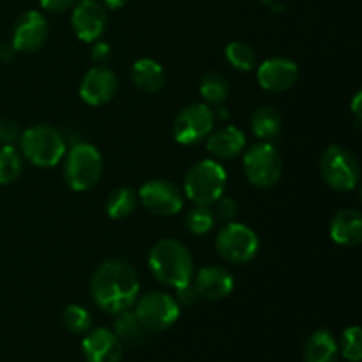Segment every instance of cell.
Masks as SVG:
<instances>
[{"mask_svg": "<svg viewBox=\"0 0 362 362\" xmlns=\"http://www.w3.org/2000/svg\"><path fill=\"white\" fill-rule=\"evenodd\" d=\"M90 293L103 311L110 315L122 313L136 303L140 293L136 271L124 260L103 262L92 276Z\"/></svg>", "mask_w": 362, "mask_h": 362, "instance_id": "obj_1", "label": "cell"}, {"mask_svg": "<svg viewBox=\"0 0 362 362\" xmlns=\"http://www.w3.org/2000/svg\"><path fill=\"white\" fill-rule=\"evenodd\" d=\"M148 269L159 283L172 288L186 285L193 278V257L180 240L163 239L148 255Z\"/></svg>", "mask_w": 362, "mask_h": 362, "instance_id": "obj_2", "label": "cell"}, {"mask_svg": "<svg viewBox=\"0 0 362 362\" xmlns=\"http://www.w3.org/2000/svg\"><path fill=\"white\" fill-rule=\"evenodd\" d=\"M20 147L25 159L39 168L57 166L66 156V140L62 133L48 124H35L23 131L20 136Z\"/></svg>", "mask_w": 362, "mask_h": 362, "instance_id": "obj_3", "label": "cell"}, {"mask_svg": "<svg viewBox=\"0 0 362 362\" xmlns=\"http://www.w3.org/2000/svg\"><path fill=\"white\" fill-rule=\"evenodd\" d=\"M226 180L228 177H226L225 168L218 161L204 159L191 166L189 172L186 173L184 191L194 205L212 207V204L225 194Z\"/></svg>", "mask_w": 362, "mask_h": 362, "instance_id": "obj_4", "label": "cell"}, {"mask_svg": "<svg viewBox=\"0 0 362 362\" xmlns=\"http://www.w3.org/2000/svg\"><path fill=\"white\" fill-rule=\"evenodd\" d=\"M103 175V158L98 148L90 144H76L66 158L67 186L73 191H88L99 182Z\"/></svg>", "mask_w": 362, "mask_h": 362, "instance_id": "obj_5", "label": "cell"}, {"mask_svg": "<svg viewBox=\"0 0 362 362\" xmlns=\"http://www.w3.org/2000/svg\"><path fill=\"white\" fill-rule=\"evenodd\" d=\"M320 172L325 184L334 191H352L359 184V161L349 148L331 145L320 159Z\"/></svg>", "mask_w": 362, "mask_h": 362, "instance_id": "obj_6", "label": "cell"}, {"mask_svg": "<svg viewBox=\"0 0 362 362\" xmlns=\"http://www.w3.org/2000/svg\"><path fill=\"white\" fill-rule=\"evenodd\" d=\"M244 173L257 187H272L279 182L283 173V161L278 148L269 141L255 144L244 152Z\"/></svg>", "mask_w": 362, "mask_h": 362, "instance_id": "obj_7", "label": "cell"}, {"mask_svg": "<svg viewBox=\"0 0 362 362\" xmlns=\"http://www.w3.org/2000/svg\"><path fill=\"white\" fill-rule=\"evenodd\" d=\"M258 237L250 226L240 223H228L216 237V250L219 257L233 265L247 264L258 253Z\"/></svg>", "mask_w": 362, "mask_h": 362, "instance_id": "obj_8", "label": "cell"}, {"mask_svg": "<svg viewBox=\"0 0 362 362\" xmlns=\"http://www.w3.org/2000/svg\"><path fill=\"white\" fill-rule=\"evenodd\" d=\"M136 317L145 331L161 332L172 327L180 317V306L175 297L165 292H151L136 303Z\"/></svg>", "mask_w": 362, "mask_h": 362, "instance_id": "obj_9", "label": "cell"}, {"mask_svg": "<svg viewBox=\"0 0 362 362\" xmlns=\"http://www.w3.org/2000/svg\"><path fill=\"white\" fill-rule=\"evenodd\" d=\"M216 115L209 105L193 103L180 110L173 122V138L180 145H197L204 141L214 127Z\"/></svg>", "mask_w": 362, "mask_h": 362, "instance_id": "obj_10", "label": "cell"}, {"mask_svg": "<svg viewBox=\"0 0 362 362\" xmlns=\"http://www.w3.org/2000/svg\"><path fill=\"white\" fill-rule=\"evenodd\" d=\"M138 198L148 212L156 216H165V218L175 216L184 205L179 186L165 179L147 180L138 191Z\"/></svg>", "mask_w": 362, "mask_h": 362, "instance_id": "obj_11", "label": "cell"}, {"mask_svg": "<svg viewBox=\"0 0 362 362\" xmlns=\"http://www.w3.org/2000/svg\"><path fill=\"white\" fill-rule=\"evenodd\" d=\"M71 25H73L74 35L83 42L98 41L108 27L106 7L98 0H80L73 7Z\"/></svg>", "mask_w": 362, "mask_h": 362, "instance_id": "obj_12", "label": "cell"}, {"mask_svg": "<svg viewBox=\"0 0 362 362\" xmlns=\"http://www.w3.org/2000/svg\"><path fill=\"white\" fill-rule=\"evenodd\" d=\"M48 39V21L37 11H27L16 20L13 28V41L16 52H37Z\"/></svg>", "mask_w": 362, "mask_h": 362, "instance_id": "obj_13", "label": "cell"}, {"mask_svg": "<svg viewBox=\"0 0 362 362\" xmlns=\"http://www.w3.org/2000/svg\"><path fill=\"white\" fill-rule=\"evenodd\" d=\"M119 88L115 73L106 66H95L85 73L80 83V98L90 106H103L112 101Z\"/></svg>", "mask_w": 362, "mask_h": 362, "instance_id": "obj_14", "label": "cell"}, {"mask_svg": "<svg viewBox=\"0 0 362 362\" xmlns=\"http://www.w3.org/2000/svg\"><path fill=\"white\" fill-rule=\"evenodd\" d=\"M258 83L269 92H285L296 85L299 78V67L293 60L285 57H274L265 60L258 67Z\"/></svg>", "mask_w": 362, "mask_h": 362, "instance_id": "obj_15", "label": "cell"}, {"mask_svg": "<svg viewBox=\"0 0 362 362\" xmlns=\"http://www.w3.org/2000/svg\"><path fill=\"white\" fill-rule=\"evenodd\" d=\"M81 350L87 362H120L122 359V343L115 332L105 327L88 332L81 343Z\"/></svg>", "mask_w": 362, "mask_h": 362, "instance_id": "obj_16", "label": "cell"}, {"mask_svg": "<svg viewBox=\"0 0 362 362\" xmlns=\"http://www.w3.org/2000/svg\"><path fill=\"white\" fill-rule=\"evenodd\" d=\"M194 286L198 290V296L204 299L221 300L233 292L235 279L228 269L219 267V265H209L198 272Z\"/></svg>", "mask_w": 362, "mask_h": 362, "instance_id": "obj_17", "label": "cell"}, {"mask_svg": "<svg viewBox=\"0 0 362 362\" xmlns=\"http://www.w3.org/2000/svg\"><path fill=\"white\" fill-rule=\"evenodd\" d=\"M207 151L218 159H233L246 151V134L235 126H223L207 136Z\"/></svg>", "mask_w": 362, "mask_h": 362, "instance_id": "obj_18", "label": "cell"}, {"mask_svg": "<svg viewBox=\"0 0 362 362\" xmlns=\"http://www.w3.org/2000/svg\"><path fill=\"white\" fill-rule=\"evenodd\" d=\"M331 239L339 246H357L362 240V214L357 209H343L331 221Z\"/></svg>", "mask_w": 362, "mask_h": 362, "instance_id": "obj_19", "label": "cell"}, {"mask_svg": "<svg viewBox=\"0 0 362 362\" xmlns=\"http://www.w3.org/2000/svg\"><path fill=\"white\" fill-rule=\"evenodd\" d=\"M133 83L147 94H156L165 85V69L161 64L152 59H140L133 64L131 71Z\"/></svg>", "mask_w": 362, "mask_h": 362, "instance_id": "obj_20", "label": "cell"}, {"mask_svg": "<svg viewBox=\"0 0 362 362\" xmlns=\"http://www.w3.org/2000/svg\"><path fill=\"white\" fill-rule=\"evenodd\" d=\"M338 343L329 331H317L304 346V362H338Z\"/></svg>", "mask_w": 362, "mask_h": 362, "instance_id": "obj_21", "label": "cell"}, {"mask_svg": "<svg viewBox=\"0 0 362 362\" xmlns=\"http://www.w3.org/2000/svg\"><path fill=\"white\" fill-rule=\"evenodd\" d=\"M251 131L262 141H271L281 133V115L272 106H262L251 115Z\"/></svg>", "mask_w": 362, "mask_h": 362, "instance_id": "obj_22", "label": "cell"}, {"mask_svg": "<svg viewBox=\"0 0 362 362\" xmlns=\"http://www.w3.org/2000/svg\"><path fill=\"white\" fill-rule=\"evenodd\" d=\"M138 194L131 187H117L106 200V214L112 219H124L136 209Z\"/></svg>", "mask_w": 362, "mask_h": 362, "instance_id": "obj_23", "label": "cell"}, {"mask_svg": "<svg viewBox=\"0 0 362 362\" xmlns=\"http://www.w3.org/2000/svg\"><path fill=\"white\" fill-rule=\"evenodd\" d=\"M228 81L223 76L221 73H216V71H211V73L204 74L200 80V95L207 101V105H221L225 103V99L228 98Z\"/></svg>", "mask_w": 362, "mask_h": 362, "instance_id": "obj_24", "label": "cell"}, {"mask_svg": "<svg viewBox=\"0 0 362 362\" xmlns=\"http://www.w3.org/2000/svg\"><path fill=\"white\" fill-rule=\"evenodd\" d=\"M23 172V159L13 145H4L0 148V186L13 184L20 179Z\"/></svg>", "mask_w": 362, "mask_h": 362, "instance_id": "obj_25", "label": "cell"}, {"mask_svg": "<svg viewBox=\"0 0 362 362\" xmlns=\"http://www.w3.org/2000/svg\"><path fill=\"white\" fill-rule=\"evenodd\" d=\"M225 55L230 66L239 71H244V73H247V71H251L257 66V53H255V49L250 45L243 41L230 42L225 49Z\"/></svg>", "mask_w": 362, "mask_h": 362, "instance_id": "obj_26", "label": "cell"}, {"mask_svg": "<svg viewBox=\"0 0 362 362\" xmlns=\"http://www.w3.org/2000/svg\"><path fill=\"white\" fill-rule=\"evenodd\" d=\"M113 332H115L117 338H119L120 341L136 343L144 338L145 329L144 325H141V322L138 320L136 313L126 310L122 311V313H119V317H117L115 331Z\"/></svg>", "mask_w": 362, "mask_h": 362, "instance_id": "obj_27", "label": "cell"}, {"mask_svg": "<svg viewBox=\"0 0 362 362\" xmlns=\"http://www.w3.org/2000/svg\"><path fill=\"white\" fill-rule=\"evenodd\" d=\"M184 223H186V228L189 233H193V235H205L216 225V219L211 207L194 205L186 214V221Z\"/></svg>", "mask_w": 362, "mask_h": 362, "instance_id": "obj_28", "label": "cell"}, {"mask_svg": "<svg viewBox=\"0 0 362 362\" xmlns=\"http://www.w3.org/2000/svg\"><path fill=\"white\" fill-rule=\"evenodd\" d=\"M62 324L73 334H83L92 327V317L83 306L71 304L62 311Z\"/></svg>", "mask_w": 362, "mask_h": 362, "instance_id": "obj_29", "label": "cell"}, {"mask_svg": "<svg viewBox=\"0 0 362 362\" xmlns=\"http://www.w3.org/2000/svg\"><path fill=\"white\" fill-rule=\"evenodd\" d=\"M341 354L349 362H361L362 359V331L357 325L346 329L341 338Z\"/></svg>", "mask_w": 362, "mask_h": 362, "instance_id": "obj_30", "label": "cell"}, {"mask_svg": "<svg viewBox=\"0 0 362 362\" xmlns=\"http://www.w3.org/2000/svg\"><path fill=\"white\" fill-rule=\"evenodd\" d=\"M214 209H212V214H214L216 221L223 223V225H228V223L235 221L237 218V204L228 197H221L214 202Z\"/></svg>", "mask_w": 362, "mask_h": 362, "instance_id": "obj_31", "label": "cell"}, {"mask_svg": "<svg viewBox=\"0 0 362 362\" xmlns=\"http://www.w3.org/2000/svg\"><path fill=\"white\" fill-rule=\"evenodd\" d=\"M21 129L16 120L13 119H0V144L14 145L20 141Z\"/></svg>", "mask_w": 362, "mask_h": 362, "instance_id": "obj_32", "label": "cell"}, {"mask_svg": "<svg viewBox=\"0 0 362 362\" xmlns=\"http://www.w3.org/2000/svg\"><path fill=\"white\" fill-rule=\"evenodd\" d=\"M200 299L198 296V290L194 286V283H186V285L175 288V300L179 303V306H193L197 300Z\"/></svg>", "mask_w": 362, "mask_h": 362, "instance_id": "obj_33", "label": "cell"}, {"mask_svg": "<svg viewBox=\"0 0 362 362\" xmlns=\"http://www.w3.org/2000/svg\"><path fill=\"white\" fill-rule=\"evenodd\" d=\"M90 57L94 62L99 64V66H105L110 60V57H112V46L105 41H94Z\"/></svg>", "mask_w": 362, "mask_h": 362, "instance_id": "obj_34", "label": "cell"}, {"mask_svg": "<svg viewBox=\"0 0 362 362\" xmlns=\"http://www.w3.org/2000/svg\"><path fill=\"white\" fill-rule=\"evenodd\" d=\"M76 0H41V7L48 13H66L71 7H74Z\"/></svg>", "mask_w": 362, "mask_h": 362, "instance_id": "obj_35", "label": "cell"}, {"mask_svg": "<svg viewBox=\"0 0 362 362\" xmlns=\"http://www.w3.org/2000/svg\"><path fill=\"white\" fill-rule=\"evenodd\" d=\"M14 53H16V49H14L13 45H9V42L0 45V60H2V62H9V60H13Z\"/></svg>", "mask_w": 362, "mask_h": 362, "instance_id": "obj_36", "label": "cell"}, {"mask_svg": "<svg viewBox=\"0 0 362 362\" xmlns=\"http://www.w3.org/2000/svg\"><path fill=\"white\" fill-rule=\"evenodd\" d=\"M361 101H362V94L361 92H357L356 98H354L352 101V113L354 117H356V127L361 126Z\"/></svg>", "mask_w": 362, "mask_h": 362, "instance_id": "obj_37", "label": "cell"}, {"mask_svg": "<svg viewBox=\"0 0 362 362\" xmlns=\"http://www.w3.org/2000/svg\"><path fill=\"white\" fill-rule=\"evenodd\" d=\"M127 2H129V0H103V6H105L106 9L117 11V9H122Z\"/></svg>", "mask_w": 362, "mask_h": 362, "instance_id": "obj_38", "label": "cell"}]
</instances>
